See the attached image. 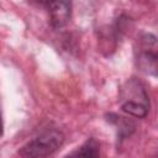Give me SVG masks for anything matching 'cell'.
Wrapping results in <instances>:
<instances>
[{
	"label": "cell",
	"mask_w": 158,
	"mask_h": 158,
	"mask_svg": "<svg viewBox=\"0 0 158 158\" xmlns=\"http://www.w3.org/2000/svg\"><path fill=\"white\" fill-rule=\"evenodd\" d=\"M64 142V135L59 130H49L28 141L19 149L22 158H46L57 152Z\"/></svg>",
	"instance_id": "7a4b0ae2"
},
{
	"label": "cell",
	"mask_w": 158,
	"mask_h": 158,
	"mask_svg": "<svg viewBox=\"0 0 158 158\" xmlns=\"http://www.w3.org/2000/svg\"><path fill=\"white\" fill-rule=\"evenodd\" d=\"M157 38L152 33H142L138 37L136 49V64L139 70L153 77L157 75Z\"/></svg>",
	"instance_id": "3957f363"
},
{
	"label": "cell",
	"mask_w": 158,
	"mask_h": 158,
	"mask_svg": "<svg viewBox=\"0 0 158 158\" xmlns=\"http://www.w3.org/2000/svg\"><path fill=\"white\" fill-rule=\"evenodd\" d=\"M120 101L122 111L131 116L143 118L148 114L149 100L147 90L136 78H131L123 84L120 93Z\"/></svg>",
	"instance_id": "6da1fadb"
},
{
	"label": "cell",
	"mask_w": 158,
	"mask_h": 158,
	"mask_svg": "<svg viewBox=\"0 0 158 158\" xmlns=\"http://www.w3.org/2000/svg\"><path fill=\"white\" fill-rule=\"evenodd\" d=\"M42 5L46 6L49 14L53 28H62L69 22L72 15V4L69 1H46L42 2Z\"/></svg>",
	"instance_id": "277c9868"
},
{
	"label": "cell",
	"mask_w": 158,
	"mask_h": 158,
	"mask_svg": "<svg viewBox=\"0 0 158 158\" xmlns=\"http://www.w3.org/2000/svg\"><path fill=\"white\" fill-rule=\"evenodd\" d=\"M106 120L110 123H112V125H115L117 127V139L120 142L123 141L125 138L130 137L136 130L135 122L132 120H130V118L123 117V116H120V115L110 112V114L106 115Z\"/></svg>",
	"instance_id": "5b68a950"
},
{
	"label": "cell",
	"mask_w": 158,
	"mask_h": 158,
	"mask_svg": "<svg viewBox=\"0 0 158 158\" xmlns=\"http://www.w3.org/2000/svg\"><path fill=\"white\" fill-rule=\"evenodd\" d=\"M99 156L100 144L94 137H90L80 147L67 154L64 158H99Z\"/></svg>",
	"instance_id": "8992f818"
},
{
	"label": "cell",
	"mask_w": 158,
	"mask_h": 158,
	"mask_svg": "<svg viewBox=\"0 0 158 158\" xmlns=\"http://www.w3.org/2000/svg\"><path fill=\"white\" fill-rule=\"evenodd\" d=\"M4 133V126H2V120H1V115H0V137Z\"/></svg>",
	"instance_id": "52a82bcc"
}]
</instances>
